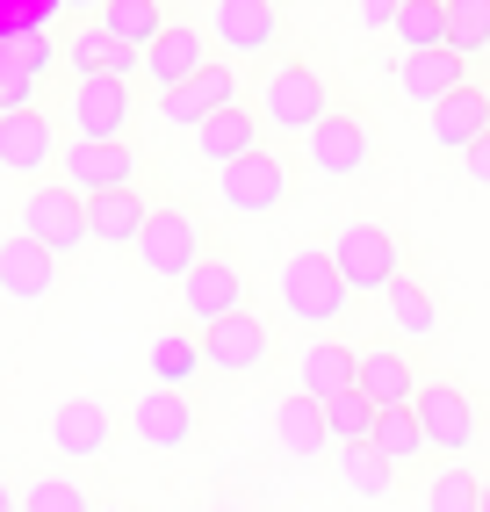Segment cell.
Masks as SVG:
<instances>
[{
    "instance_id": "6da1fadb",
    "label": "cell",
    "mask_w": 490,
    "mask_h": 512,
    "mask_svg": "<svg viewBox=\"0 0 490 512\" xmlns=\"http://www.w3.org/2000/svg\"><path fill=\"white\" fill-rule=\"evenodd\" d=\"M253 109H260L274 145H289V138L303 145L310 130L332 116V87H325L318 65H303V58H267L260 80H253Z\"/></svg>"
},
{
    "instance_id": "7a4b0ae2",
    "label": "cell",
    "mask_w": 490,
    "mask_h": 512,
    "mask_svg": "<svg viewBox=\"0 0 490 512\" xmlns=\"http://www.w3.org/2000/svg\"><path fill=\"white\" fill-rule=\"evenodd\" d=\"M282 318H296L303 332H339L354 318V289H346L325 246H296L282 260Z\"/></svg>"
},
{
    "instance_id": "3957f363",
    "label": "cell",
    "mask_w": 490,
    "mask_h": 512,
    "mask_svg": "<svg viewBox=\"0 0 490 512\" xmlns=\"http://www.w3.org/2000/svg\"><path fill=\"white\" fill-rule=\"evenodd\" d=\"M209 253H217V246H209V224L188 210V202H159L152 224L137 231V246H130V260L145 267L152 282H188Z\"/></svg>"
},
{
    "instance_id": "277c9868",
    "label": "cell",
    "mask_w": 490,
    "mask_h": 512,
    "mask_svg": "<svg viewBox=\"0 0 490 512\" xmlns=\"http://www.w3.org/2000/svg\"><path fill=\"white\" fill-rule=\"evenodd\" d=\"M296 188H303L296 181V159H289V145H274V138L217 174V195H224L231 217H274V210H289V202H296Z\"/></svg>"
},
{
    "instance_id": "5b68a950",
    "label": "cell",
    "mask_w": 490,
    "mask_h": 512,
    "mask_svg": "<svg viewBox=\"0 0 490 512\" xmlns=\"http://www.w3.org/2000/svg\"><path fill=\"white\" fill-rule=\"evenodd\" d=\"M202 29H209V44H217V58H231V65L274 58V51L289 44L282 0H209V8H202Z\"/></svg>"
},
{
    "instance_id": "8992f818",
    "label": "cell",
    "mask_w": 490,
    "mask_h": 512,
    "mask_svg": "<svg viewBox=\"0 0 490 512\" xmlns=\"http://www.w3.org/2000/svg\"><path fill=\"white\" fill-rule=\"evenodd\" d=\"M418 426H426V448H433V462H469V448L483 440V397L469 390V383H454V375H433L426 390H418Z\"/></svg>"
},
{
    "instance_id": "52a82bcc",
    "label": "cell",
    "mask_w": 490,
    "mask_h": 512,
    "mask_svg": "<svg viewBox=\"0 0 490 512\" xmlns=\"http://www.w3.org/2000/svg\"><path fill=\"white\" fill-rule=\"evenodd\" d=\"M325 253H332V267H339V275H346V289H397L404 282V238L390 231V224H339L332 238H325Z\"/></svg>"
},
{
    "instance_id": "ba28073f",
    "label": "cell",
    "mask_w": 490,
    "mask_h": 512,
    "mask_svg": "<svg viewBox=\"0 0 490 512\" xmlns=\"http://www.w3.org/2000/svg\"><path fill=\"white\" fill-rule=\"evenodd\" d=\"M368 166H375V130L354 109H332L303 138V174H318V181H361Z\"/></svg>"
},
{
    "instance_id": "9c48e42d",
    "label": "cell",
    "mask_w": 490,
    "mask_h": 512,
    "mask_svg": "<svg viewBox=\"0 0 490 512\" xmlns=\"http://www.w3.org/2000/svg\"><path fill=\"white\" fill-rule=\"evenodd\" d=\"M130 123H137L130 80H73V94H65V130H73L80 145H130Z\"/></svg>"
},
{
    "instance_id": "30bf717a",
    "label": "cell",
    "mask_w": 490,
    "mask_h": 512,
    "mask_svg": "<svg viewBox=\"0 0 490 512\" xmlns=\"http://www.w3.org/2000/svg\"><path fill=\"white\" fill-rule=\"evenodd\" d=\"M15 231H29V238H37V246H51L58 260H73L80 246H94V231H87V202L65 188V181H37V188H29Z\"/></svg>"
},
{
    "instance_id": "8fae6325",
    "label": "cell",
    "mask_w": 490,
    "mask_h": 512,
    "mask_svg": "<svg viewBox=\"0 0 490 512\" xmlns=\"http://www.w3.org/2000/svg\"><path fill=\"white\" fill-rule=\"evenodd\" d=\"M238 311H253V289H245V267L231 253H209L195 275L181 282V325L188 332H209V325H224Z\"/></svg>"
},
{
    "instance_id": "7c38bea8",
    "label": "cell",
    "mask_w": 490,
    "mask_h": 512,
    "mask_svg": "<svg viewBox=\"0 0 490 512\" xmlns=\"http://www.w3.org/2000/svg\"><path fill=\"white\" fill-rule=\"evenodd\" d=\"M137 174H145L137 145H80V138H65V152H58V181L73 188L80 202L123 195V188H137Z\"/></svg>"
},
{
    "instance_id": "4fadbf2b",
    "label": "cell",
    "mask_w": 490,
    "mask_h": 512,
    "mask_svg": "<svg viewBox=\"0 0 490 512\" xmlns=\"http://www.w3.org/2000/svg\"><path fill=\"white\" fill-rule=\"evenodd\" d=\"M195 433H202V412H195L188 390L152 383L145 397L130 404V440H137V448H152V455H181V448H195Z\"/></svg>"
},
{
    "instance_id": "5bb4252c",
    "label": "cell",
    "mask_w": 490,
    "mask_h": 512,
    "mask_svg": "<svg viewBox=\"0 0 490 512\" xmlns=\"http://www.w3.org/2000/svg\"><path fill=\"white\" fill-rule=\"evenodd\" d=\"M418 390H426V375H418L411 347L404 339H361V397L375 404V412H397V404H418Z\"/></svg>"
},
{
    "instance_id": "9a60e30c",
    "label": "cell",
    "mask_w": 490,
    "mask_h": 512,
    "mask_svg": "<svg viewBox=\"0 0 490 512\" xmlns=\"http://www.w3.org/2000/svg\"><path fill=\"white\" fill-rule=\"evenodd\" d=\"M238 101H245V73H238L231 58H217V65H209V73H195L188 87H173V94H159V116H166V123H181L188 138H195V130H202L209 116H224V109H238Z\"/></svg>"
},
{
    "instance_id": "2e32d148",
    "label": "cell",
    "mask_w": 490,
    "mask_h": 512,
    "mask_svg": "<svg viewBox=\"0 0 490 512\" xmlns=\"http://www.w3.org/2000/svg\"><path fill=\"white\" fill-rule=\"evenodd\" d=\"M58 152H65L58 116H44V109H15V116H0V174H29V181H44V174H58Z\"/></svg>"
},
{
    "instance_id": "e0dca14e",
    "label": "cell",
    "mask_w": 490,
    "mask_h": 512,
    "mask_svg": "<svg viewBox=\"0 0 490 512\" xmlns=\"http://www.w3.org/2000/svg\"><path fill=\"white\" fill-rule=\"evenodd\" d=\"M209 65H217V44H209V29L188 22V15H173V29L145 51V80H152V94H173V87H188L195 73H209Z\"/></svg>"
},
{
    "instance_id": "ac0fdd59",
    "label": "cell",
    "mask_w": 490,
    "mask_h": 512,
    "mask_svg": "<svg viewBox=\"0 0 490 512\" xmlns=\"http://www.w3.org/2000/svg\"><path fill=\"white\" fill-rule=\"evenodd\" d=\"M116 440V412L109 397H65L51 412V455L58 462H101Z\"/></svg>"
},
{
    "instance_id": "d6986e66",
    "label": "cell",
    "mask_w": 490,
    "mask_h": 512,
    "mask_svg": "<svg viewBox=\"0 0 490 512\" xmlns=\"http://www.w3.org/2000/svg\"><path fill=\"white\" fill-rule=\"evenodd\" d=\"M202 361L217 368V375H260L274 361V325L260 311H238L224 325H209L202 332Z\"/></svg>"
},
{
    "instance_id": "ffe728a7",
    "label": "cell",
    "mask_w": 490,
    "mask_h": 512,
    "mask_svg": "<svg viewBox=\"0 0 490 512\" xmlns=\"http://www.w3.org/2000/svg\"><path fill=\"white\" fill-rule=\"evenodd\" d=\"M296 390L318 404L361 390V347H339V332H310L296 347Z\"/></svg>"
},
{
    "instance_id": "44dd1931",
    "label": "cell",
    "mask_w": 490,
    "mask_h": 512,
    "mask_svg": "<svg viewBox=\"0 0 490 512\" xmlns=\"http://www.w3.org/2000/svg\"><path fill=\"white\" fill-rule=\"evenodd\" d=\"M274 448H282V462H296V469H318V462L332 455L325 404H318V397H303V390L274 397Z\"/></svg>"
},
{
    "instance_id": "7402d4cb",
    "label": "cell",
    "mask_w": 490,
    "mask_h": 512,
    "mask_svg": "<svg viewBox=\"0 0 490 512\" xmlns=\"http://www.w3.org/2000/svg\"><path fill=\"white\" fill-rule=\"evenodd\" d=\"M58 58L73 65V80H130V73H145V51L116 44L101 22H73L65 44H58Z\"/></svg>"
},
{
    "instance_id": "603a6c76",
    "label": "cell",
    "mask_w": 490,
    "mask_h": 512,
    "mask_svg": "<svg viewBox=\"0 0 490 512\" xmlns=\"http://www.w3.org/2000/svg\"><path fill=\"white\" fill-rule=\"evenodd\" d=\"M58 253L51 246H37L29 231H8L0 238V296L8 303H44L51 289H58Z\"/></svg>"
},
{
    "instance_id": "cb8c5ba5",
    "label": "cell",
    "mask_w": 490,
    "mask_h": 512,
    "mask_svg": "<svg viewBox=\"0 0 490 512\" xmlns=\"http://www.w3.org/2000/svg\"><path fill=\"white\" fill-rule=\"evenodd\" d=\"M260 145H267V123H260L253 101H238V109L209 116V123L195 130V159L209 166V174H224V166H238L245 152H260Z\"/></svg>"
},
{
    "instance_id": "d4e9b609",
    "label": "cell",
    "mask_w": 490,
    "mask_h": 512,
    "mask_svg": "<svg viewBox=\"0 0 490 512\" xmlns=\"http://www.w3.org/2000/svg\"><path fill=\"white\" fill-rule=\"evenodd\" d=\"M462 87H469V58L462 51H411V58H397V94L418 101L426 116L447 94H462Z\"/></svg>"
},
{
    "instance_id": "484cf974",
    "label": "cell",
    "mask_w": 490,
    "mask_h": 512,
    "mask_svg": "<svg viewBox=\"0 0 490 512\" xmlns=\"http://www.w3.org/2000/svg\"><path fill=\"white\" fill-rule=\"evenodd\" d=\"M426 138H433L440 152H454V159H462L476 138H490V94H483L476 80H469L462 94H447L440 109L426 116Z\"/></svg>"
},
{
    "instance_id": "4316f807",
    "label": "cell",
    "mask_w": 490,
    "mask_h": 512,
    "mask_svg": "<svg viewBox=\"0 0 490 512\" xmlns=\"http://www.w3.org/2000/svg\"><path fill=\"white\" fill-rule=\"evenodd\" d=\"M44 37H0V116L15 109H37V87H44Z\"/></svg>"
},
{
    "instance_id": "83f0119b",
    "label": "cell",
    "mask_w": 490,
    "mask_h": 512,
    "mask_svg": "<svg viewBox=\"0 0 490 512\" xmlns=\"http://www.w3.org/2000/svg\"><path fill=\"white\" fill-rule=\"evenodd\" d=\"M382 325H390V339H404V347H426V339H440V296L426 282H397V289H382Z\"/></svg>"
},
{
    "instance_id": "f1b7e54d",
    "label": "cell",
    "mask_w": 490,
    "mask_h": 512,
    "mask_svg": "<svg viewBox=\"0 0 490 512\" xmlns=\"http://www.w3.org/2000/svg\"><path fill=\"white\" fill-rule=\"evenodd\" d=\"M101 29H109L116 44H130V51H152L166 29H173V0H109V8L94 15Z\"/></svg>"
},
{
    "instance_id": "f546056e",
    "label": "cell",
    "mask_w": 490,
    "mask_h": 512,
    "mask_svg": "<svg viewBox=\"0 0 490 512\" xmlns=\"http://www.w3.org/2000/svg\"><path fill=\"white\" fill-rule=\"evenodd\" d=\"M145 368H152V383H166V390H188V383H195V368H209V361H202V332H188V325H166V332H152Z\"/></svg>"
},
{
    "instance_id": "4dcf8cb0",
    "label": "cell",
    "mask_w": 490,
    "mask_h": 512,
    "mask_svg": "<svg viewBox=\"0 0 490 512\" xmlns=\"http://www.w3.org/2000/svg\"><path fill=\"white\" fill-rule=\"evenodd\" d=\"M152 224V202L123 188V195H94L87 202V231H94V246H137V231Z\"/></svg>"
},
{
    "instance_id": "1f68e13d",
    "label": "cell",
    "mask_w": 490,
    "mask_h": 512,
    "mask_svg": "<svg viewBox=\"0 0 490 512\" xmlns=\"http://www.w3.org/2000/svg\"><path fill=\"white\" fill-rule=\"evenodd\" d=\"M332 455H339V462H332V469H339V491H346V498H361V505L390 498V491L404 484V469H397V462H382L375 448H332Z\"/></svg>"
},
{
    "instance_id": "d6a6232c",
    "label": "cell",
    "mask_w": 490,
    "mask_h": 512,
    "mask_svg": "<svg viewBox=\"0 0 490 512\" xmlns=\"http://www.w3.org/2000/svg\"><path fill=\"white\" fill-rule=\"evenodd\" d=\"M476 505H483V476L469 462H440L418 484V512H476Z\"/></svg>"
},
{
    "instance_id": "836d02e7",
    "label": "cell",
    "mask_w": 490,
    "mask_h": 512,
    "mask_svg": "<svg viewBox=\"0 0 490 512\" xmlns=\"http://www.w3.org/2000/svg\"><path fill=\"white\" fill-rule=\"evenodd\" d=\"M368 448H375L382 462H397V469H418V462L433 455V448H426V426H418L411 404H397V412L375 419V440H368Z\"/></svg>"
},
{
    "instance_id": "e575fe53",
    "label": "cell",
    "mask_w": 490,
    "mask_h": 512,
    "mask_svg": "<svg viewBox=\"0 0 490 512\" xmlns=\"http://www.w3.org/2000/svg\"><path fill=\"white\" fill-rule=\"evenodd\" d=\"M390 37L404 44V58L411 51H454L447 44V0H404V15H397Z\"/></svg>"
},
{
    "instance_id": "d590c367",
    "label": "cell",
    "mask_w": 490,
    "mask_h": 512,
    "mask_svg": "<svg viewBox=\"0 0 490 512\" xmlns=\"http://www.w3.org/2000/svg\"><path fill=\"white\" fill-rule=\"evenodd\" d=\"M375 404L361 397V390H346V397H332L325 404V433H332V448H368V440H375Z\"/></svg>"
},
{
    "instance_id": "8d00e7d4",
    "label": "cell",
    "mask_w": 490,
    "mask_h": 512,
    "mask_svg": "<svg viewBox=\"0 0 490 512\" xmlns=\"http://www.w3.org/2000/svg\"><path fill=\"white\" fill-rule=\"evenodd\" d=\"M22 512H101V505L87 498L80 476H29V484H22Z\"/></svg>"
},
{
    "instance_id": "74e56055",
    "label": "cell",
    "mask_w": 490,
    "mask_h": 512,
    "mask_svg": "<svg viewBox=\"0 0 490 512\" xmlns=\"http://www.w3.org/2000/svg\"><path fill=\"white\" fill-rule=\"evenodd\" d=\"M447 44L469 65L490 51V0H447Z\"/></svg>"
},
{
    "instance_id": "f35d334b",
    "label": "cell",
    "mask_w": 490,
    "mask_h": 512,
    "mask_svg": "<svg viewBox=\"0 0 490 512\" xmlns=\"http://www.w3.org/2000/svg\"><path fill=\"white\" fill-rule=\"evenodd\" d=\"M397 15H404V0H354L361 29H397Z\"/></svg>"
},
{
    "instance_id": "ab89813d",
    "label": "cell",
    "mask_w": 490,
    "mask_h": 512,
    "mask_svg": "<svg viewBox=\"0 0 490 512\" xmlns=\"http://www.w3.org/2000/svg\"><path fill=\"white\" fill-rule=\"evenodd\" d=\"M462 166H469V181H476V188H490V138H476V145L462 152Z\"/></svg>"
},
{
    "instance_id": "60d3db41",
    "label": "cell",
    "mask_w": 490,
    "mask_h": 512,
    "mask_svg": "<svg viewBox=\"0 0 490 512\" xmlns=\"http://www.w3.org/2000/svg\"><path fill=\"white\" fill-rule=\"evenodd\" d=\"M0 512H22V491L8 484V476H0Z\"/></svg>"
},
{
    "instance_id": "b9f144b4",
    "label": "cell",
    "mask_w": 490,
    "mask_h": 512,
    "mask_svg": "<svg viewBox=\"0 0 490 512\" xmlns=\"http://www.w3.org/2000/svg\"><path fill=\"white\" fill-rule=\"evenodd\" d=\"M65 8H80V15H87V22H94V15H101V8H109V0H65Z\"/></svg>"
},
{
    "instance_id": "7bdbcfd3",
    "label": "cell",
    "mask_w": 490,
    "mask_h": 512,
    "mask_svg": "<svg viewBox=\"0 0 490 512\" xmlns=\"http://www.w3.org/2000/svg\"><path fill=\"white\" fill-rule=\"evenodd\" d=\"M476 512H490V476H483V505H476Z\"/></svg>"
},
{
    "instance_id": "ee69618b",
    "label": "cell",
    "mask_w": 490,
    "mask_h": 512,
    "mask_svg": "<svg viewBox=\"0 0 490 512\" xmlns=\"http://www.w3.org/2000/svg\"><path fill=\"white\" fill-rule=\"evenodd\" d=\"M101 512H137V505H101Z\"/></svg>"
},
{
    "instance_id": "f6af8a7d",
    "label": "cell",
    "mask_w": 490,
    "mask_h": 512,
    "mask_svg": "<svg viewBox=\"0 0 490 512\" xmlns=\"http://www.w3.org/2000/svg\"><path fill=\"white\" fill-rule=\"evenodd\" d=\"M202 512H224V505H202Z\"/></svg>"
}]
</instances>
